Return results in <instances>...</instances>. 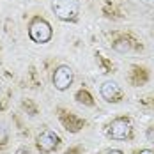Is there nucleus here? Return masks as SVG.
<instances>
[{"mask_svg":"<svg viewBox=\"0 0 154 154\" xmlns=\"http://www.w3.org/2000/svg\"><path fill=\"white\" fill-rule=\"evenodd\" d=\"M29 35H30V39L34 43L45 45V43H48V41L51 39L53 30H51V25L48 23L45 18L35 16L30 21V25H29Z\"/></svg>","mask_w":154,"mask_h":154,"instance_id":"obj_1","label":"nucleus"},{"mask_svg":"<svg viewBox=\"0 0 154 154\" xmlns=\"http://www.w3.org/2000/svg\"><path fill=\"white\" fill-rule=\"evenodd\" d=\"M51 9L62 21H75L78 18V0H51Z\"/></svg>","mask_w":154,"mask_h":154,"instance_id":"obj_2","label":"nucleus"},{"mask_svg":"<svg viewBox=\"0 0 154 154\" xmlns=\"http://www.w3.org/2000/svg\"><path fill=\"white\" fill-rule=\"evenodd\" d=\"M108 135L113 140H126L131 137V131H133V126H131V121L126 119V117H119L115 121H112L110 126H108Z\"/></svg>","mask_w":154,"mask_h":154,"instance_id":"obj_3","label":"nucleus"},{"mask_svg":"<svg viewBox=\"0 0 154 154\" xmlns=\"http://www.w3.org/2000/svg\"><path fill=\"white\" fill-rule=\"evenodd\" d=\"M75 80V73L69 66H59L55 71H53V76H51V82H53V87L57 91H67L71 87Z\"/></svg>","mask_w":154,"mask_h":154,"instance_id":"obj_4","label":"nucleus"},{"mask_svg":"<svg viewBox=\"0 0 154 154\" xmlns=\"http://www.w3.org/2000/svg\"><path fill=\"white\" fill-rule=\"evenodd\" d=\"M59 143H60L59 135L55 131H51V129H45L37 137V149L41 152H51V151H55L59 147Z\"/></svg>","mask_w":154,"mask_h":154,"instance_id":"obj_5","label":"nucleus"},{"mask_svg":"<svg viewBox=\"0 0 154 154\" xmlns=\"http://www.w3.org/2000/svg\"><path fill=\"white\" fill-rule=\"evenodd\" d=\"M99 94H101V97H103L105 101H110V103H117V101H121L122 96H124L122 89L117 85V82H112V80H108V82H105V83L101 85Z\"/></svg>","mask_w":154,"mask_h":154,"instance_id":"obj_6","label":"nucleus"},{"mask_svg":"<svg viewBox=\"0 0 154 154\" xmlns=\"http://www.w3.org/2000/svg\"><path fill=\"white\" fill-rule=\"evenodd\" d=\"M131 48H133V45H131V41H128V39H119L117 43H113V50H115V51H121V53L129 51Z\"/></svg>","mask_w":154,"mask_h":154,"instance_id":"obj_7","label":"nucleus"},{"mask_svg":"<svg viewBox=\"0 0 154 154\" xmlns=\"http://www.w3.org/2000/svg\"><path fill=\"white\" fill-rule=\"evenodd\" d=\"M76 99L80 101V103H85V105H89V106H92V105H94L92 97H91V94L87 92V91H80V92L76 94Z\"/></svg>","mask_w":154,"mask_h":154,"instance_id":"obj_8","label":"nucleus"},{"mask_svg":"<svg viewBox=\"0 0 154 154\" xmlns=\"http://www.w3.org/2000/svg\"><path fill=\"white\" fill-rule=\"evenodd\" d=\"M5 142H7V131H5V128L0 126V145H4Z\"/></svg>","mask_w":154,"mask_h":154,"instance_id":"obj_9","label":"nucleus"},{"mask_svg":"<svg viewBox=\"0 0 154 154\" xmlns=\"http://www.w3.org/2000/svg\"><path fill=\"white\" fill-rule=\"evenodd\" d=\"M147 138L151 140V142H154V128H151V129L147 131Z\"/></svg>","mask_w":154,"mask_h":154,"instance_id":"obj_10","label":"nucleus"},{"mask_svg":"<svg viewBox=\"0 0 154 154\" xmlns=\"http://www.w3.org/2000/svg\"><path fill=\"white\" fill-rule=\"evenodd\" d=\"M106 154H124V152L121 151V149H112V151H108Z\"/></svg>","mask_w":154,"mask_h":154,"instance_id":"obj_11","label":"nucleus"},{"mask_svg":"<svg viewBox=\"0 0 154 154\" xmlns=\"http://www.w3.org/2000/svg\"><path fill=\"white\" fill-rule=\"evenodd\" d=\"M138 154H154V151H151V149H143V151H140Z\"/></svg>","mask_w":154,"mask_h":154,"instance_id":"obj_12","label":"nucleus"},{"mask_svg":"<svg viewBox=\"0 0 154 154\" xmlns=\"http://www.w3.org/2000/svg\"><path fill=\"white\" fill-rule=\"evenodd\" d=\"M18 154H30V152H29V151H25V149H20V151H18Z\"/></svg>","mask_w":154,"mask_h":154,"instance_id":"obj_13","label":"nucleus"}]
</instances>
